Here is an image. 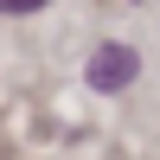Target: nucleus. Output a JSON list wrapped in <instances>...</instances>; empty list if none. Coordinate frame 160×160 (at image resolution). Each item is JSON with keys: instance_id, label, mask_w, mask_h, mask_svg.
<instances>
[{"instance_id": "1", "label": "nucleus", "mask_w": 160, "mask_h": 160, "mask_svg": "<svg viewBox=\"0 0 160 160\" xmlns=\"http://www.w3.org/2000/svg\"><path fill=\"white\" fill-rule=\"evenodd\" d=\"M135 71H141L135 45H96V58H90V83L96 90H128Z\"/></svg>"}, {"instance_id": "2", "label": "nucleus", "mask_w": 160, "mask_h": 160, "mask_svg": "<svg viewBox=\"0 0 160 160\" xmlns=\"http://www.w3.org/2000/svg\"><path fill=\"white\" fill-rule=\"evenodd\" d=\"M45 0H0V13H38Z\"/></svg>"}]
</instances>
